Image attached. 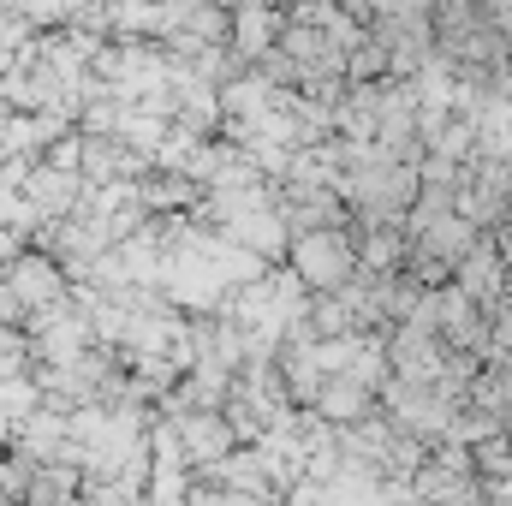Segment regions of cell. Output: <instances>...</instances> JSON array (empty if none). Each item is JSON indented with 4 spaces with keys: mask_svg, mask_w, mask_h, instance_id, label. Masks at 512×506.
Returning <instances> with one entry per match:
<instances>
[{
    "mask_svg": "<svg viewBox=\"0 0 512 506\" xmlns=\"http://www.w3.org/2000/svg\"><path fill=\"white\" fill-rule=\"evenodd\" d=\"M489 328H495V358H512V286L501 292V304L489 310Z\"/></svg>",
    "mask_w": 512,
    "mask_h": 506,
    "instance_id": "9c48e42d",
    "label": "cell"
},
{
    "mask_svg": "<svg viewBox=\"0 0 512 506\" xmlns=\"http://www.w3.org/2000/svg\"><path fill=\"white\" fill-rule=\"evenodd\" d=\"M167 429H173V441H179V453H185L191 477H209L233 447H245V441H239V429L227 423V411H173V417H167Z\"/></svg>",
    "mask_w": 512,
    "mask_h": 506,
    "instance_id": "7a4b0ae2",
    "label": "cell"
},
{
    "mask_svg": "<svg viewBox=\"0 0 512 506\" xmlns=\"http://www.w3.org/2000/svg\"><path fill=\"white\" fill-rule=\"evenodd\" d=\"M36 411H42V387H36V381H18V376L0 381V435L18 441V429H24Z\"/></svg>",
    "mask_w": 512,
    "mask_h": 506,
    "instance_id": "8992f818",
    "label": "cell"
},
{
    "mask_svg": "<svg viewBox=\"0 0 512 506\" xmlns=\"http://www.w3.org/2000/svg\"><path fill=\"white\" fill-rule=\"evenodd\" d=\"M197 483H221V489H233V495H262V501H280L274 495V483H268V471H262V459H256V447H233L209 477H197Z\"/></svg>",
    "mask_w": 512,
    "mask_h": 506,
    "instance_id": "5b68a950",
    "label": "cell"
},
{
    "mask_svg": "<svg viewBox=\"0 0 512 506\" xmlns=\"http://www.w3.org/2000/svg\"><path fill=\"white\" fill-rule=\"evenodd\" d=\"M411 506H429V501H411Z\"/></svg>",
    "mask_w": 512,
    "mask_h": 506,
    "instance_id": "30bf717a",
    "label": "cell"
},
{
    "mask_svg": "<svg viewBox=\"0 0 512 506\" xmlns=\"http://www.w3.org/2000/svg\"><path fill=\"white\" fill-rule=\"evenodd\" d=\"M185 506H280V501H262V495H233V489H221V483H197L191 477V501Z\"/></svg>",
    "mask_w": 512,
    "mask_h": 506,
    "instance_id": "ba28073f",
    "label": "cell"
},
{
    "mask_svg": "<svg viewBox=\"0 0 512 506\" xmlns=\"http://www.w3.org/2000/svg\"><path fill=\"white\" fill-rule=\"evenodd\" d=\"M507 441H512V423H507Z\"/></svg>",
    "mask_w": 512,
    "mask_h": 506,
    "instance_id": "8fae6325",
    "label": "cell"
},
{
    "mask_svg": "<svg viewBox=\"0 0 512 506\" xmlns=\"http://www.w3.org/2000/svg\"><path fill=\"white\" fill-rule=\"evenodd\" d=\"M6 286L18 292V304H24L30 316L66 298V274H60L48 256H24V262H12V268H6Z\"/></svg>",
    "mask_w": 512,
    "mask_h": 506,
    "instance_id": "277c9868",
    "label": "cell"
},
{
    "mask_svg": "<svg viewBox=\"0 0 512 506\" xmlns=\"http://www.w3.org/2000/svg\"><path fill=\"white\" fill-rule=\"evenodd\" d=\"M453 286L471 298V304H483V310H495L501 304V292H507L512 280H507V256H501V245L495 239H483L477 251L459 262V274H453Z\"/></svg>",
    "mask_w": 512,
    "mask_h": 506,
    "instance_id": "3957f363",
    "label": "cell"
},
{
    "mask_svg": "<svg viewBox=\"0 0 512 506\" xmlns=\"http://www.w3.org/2000/svg\"><path fill=\"white\" fill-rule=\"evenodd\" d=\"M471 459H477V483H483V489L512 483V441H507V429H501V435H489V441H477V447H471Z\"/></svg>",
    "mask_w": 512,
    "mask_h": 506,
    "instance_id": "52a82bcc",
    "label": "cell"
},
{
    "mask_svg": "<svg viewBox=\"0 0 512 506\" xmlns=\"http://www.w3.org/2000/svg\"><path fill=\"white\" fill-rule=\"evenodd\" d=\"M292 274H298V286H310V292H340V286H352V280L364 274L358 239H352L346 227L298 233V239H292Z\"/></svg>",
    "mask_w": 512,
    "mask_h": 506,
    "instance_id": "6da1fadb",
    "label": "cell"
}]
</instances>
